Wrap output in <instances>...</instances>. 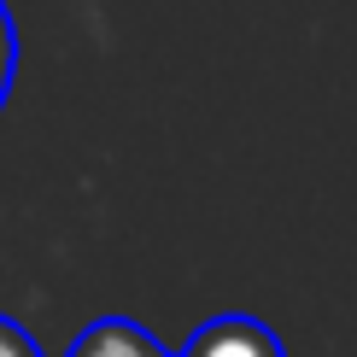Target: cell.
<instances>
[{"instance_id":"4","label":"cell","mask_w":357,"mask_h":357,"mask_svg":"<svg viewBox=\"0 0 357 357\" xmlns=\"http://www.w3.org/2000/svg\"><path fill=\"white\" fill-rule=\"evenodd\" d=\"M0 357H41V351L29 346V334L18 328V322H6V317H0Z\"/></svg>"},{"instance_id":"1","label":"cell","mask_w":357,"mask_h":357,"mask_svg":"<svg viewBox=\"0 0 357 357\" xmlns=\"http://www.w3.org/2000/svg\"><path fill=\"white\" fill-rule=\"evenodd\" d=\"M182 357H287L281 351V340L275 328H264L258 317H211L199 334L188 340V351Z\"/></svg>"},{"instance_id":"3","label":"cell","mask_w":357,"mask_h":357,"mask_svg":"<svg viewBox=\"0 0 357 357\" xmlns=\"http://www.w3.org/2000/svg\"><path fill=\"white\" fill-rule=\"evenodd\" d=\"M12 77H18V29H12V12L0 0V106L12 94Z\"/></svg>"},{"instance_id":"2","label":"cell","mask_w":357,"mask_h":357,"mask_svg":"<svg viewBox=\"0 0 357 357\" xmlns=\"http://www.w3.org/2000/svg\"><path fill=\"white\" fill-rule=\"evenodd\" d=\"M70 357H170V351H158V340L135 328L129 317H100L94 328H82Z\"/></svg>"}]
</instances>
